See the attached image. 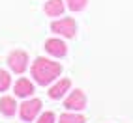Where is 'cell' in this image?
<instances>
[{
  "mask_svg": "<svg viewBox=\"0 0 133 123\" xmlns=\"http://www.w3.org/2000/svg\"><path fill=\"white\" fill-rule=\"evenodd\" d=\"M36 123H55V114L52 112H43V114H39Z\"/></svg>",
  "mask_w": 133,
  "mask_h": 123,
  "instance_id": "14",
  "label": "cell"
},
{
  "mask_svg": "<svg viewBox=\"0 0 133 123\" xmlns=\"http://www.w3.org/2000/svg\"><path fill=\"white\" fill-rule=\"evenodd\" d=\"M58 123H86V118L81 116V114H75V112H66L60 116Z\"/></svg>",
  "mask_w": 133,
  "mask_h": 123,
  "instance_id": "11",
  "label": "cell"
},
{
  "mask_svg": "<svg viewBox=\"0 0 133 123\" xmlns=\"http://www.w3.org/2000/svg\"><path fill=\"white\" fill-rule=\"evenodd\" d=\"M10 86H11V76H10V73H8L6 69H0V93L6 91Z\"/></svg>",
  "mask_w": 133,
  "mask_h": 123,
  "instance_id": "13",
  "label": "cell"
},
{
  "mask_svg": "<svg viewBox=\"0 0 133 123\" xmlns=\"http://www.w3.org/2000/svg\"><path fill=\"white\" fill-rule=\"evenodd\" d=\"M13 91H15V95L17 97H30V95L34 93V84L28 80V78H19V80L15 82V86H13Z\"/></svg>",
  "mask_w": 133,
  "mask_h": 123,
  "instance_id": "8",
  "label": "cell"
},
{
  "mask_svg": "<svg viewBox=\"0 0 133 123\" xmlns=\"http://www.w3.org/2000/svg\"><path fill=\"white\" fill-rule=\"evenodd\" d=\"M64 7H66L64 0H47L45 6H43V11L49 17H60L64 13Z\"/></svg>",
  "mask_w": 133,
  "mask_h": 123,
  "instance_id": "10",
  "label": "cell"
},
{
  "mask_svg": "<svg viewBox=\"0 0 133 123\" xmlns=\"http://www.w3.org/2000/svg\"><path fill=\"white\" fill-rule=\"evenodd\" d=\"M62 75V65L58 62H52L49 58H36L32 64V76L34 80H36L39 86H49L52 80H56V78Z\"/></svg>",
  "mask_w": 133,
  "mask_h": 123,
  "instance_id": "1",
  "label": "cell"
},
{
  "mask_svg": "<svg viewBox=\"0 0 133 123\" xmlns=\"http://www.w3.org/2000/svg\"><path fill=\"white\" fill-rule=\"evenodd\" d=\"M8 67L17 75L24 73L26 69H28V54H26L24 50H19V49L11 50L10 54H8Z\"/></svg>",
  "mask_w": 133,
  "mask_h": 123,
  "instance_id": "2",
  "label": "cell"
},
{
  "mask_svg": "<svg viewBox=\"0 0 133 123\" xmlns=\"http://www.w3.org/2000/svg\"><path fill=\"white\" fill-rule=\"evenodd\" d=\"M64 2L71 11H83L88 6V0H64Z\"/></svg>",
  "mask_w": 133,
  "mask_h": 123,
  "instance_id": "12",
  "label": "cell"
},
{
  "mask_svg": "<svg viewBox=\"0 0 133 123\" xmlns=\"http://www.w3.org/2000/svg\"><path fill=\"white\" fill-rule=\"evenodd\" d=\"M71 88V80L69 78H60V80L55 84V86H51V90H49V97L51 99H62L66 95V91Z\"/></svg>",
  "mask_w": 133,
  "mask_h": 123,
  "instance_id": "7",
  "label": "cell"
},
{
  "mask_svg": "<svg viewBox=\"0 0 133 123\" xmlns=\"http://www.w3.org/2000/svg\"><path fill=\"white\" fill-rule=\"evenodd\" d=\"M41 112V101L39 99H26L23 104H19V116L23 121H34Z\"/></svg>",
  "mask_w": 133,
  "mask_h": 123,
  "instance_id": "4",
  "label": "cell"
},
{
  "mask_svg": "<svg viewBox=\"0 0 133 123\" xmlns=\"http://www.w3.org/2000/svg\"><path fill=\"white\" fill-rule=\"evenodd\" d=\"M51 30L55 34H58V36H62V37L71 39L77 34V22L71 19V17H64V19H60V21H52Z\"/></svg>",
  "mask_w": 133,
  "mask_h": 123,
  "instance_id": "3",
  "label": "cell"
},
{
  "mask_svg": "<svg viewBox=\"0 0 133 123\" xmlns=\"http://www.w3.org/2000/svg\"><path fill=\"white\" fill-rule=\"evenodd\" d=\"M45 50L49 52L51 56H55V58H64L68 54V45L62 39L51 37V39L45 41Z\"/></svg>",
  "mask_w": 133,
  "mask_h": 123,
  "instance_id": "6",
  "label": "cell"
},
{
  "mask_svg": "<svg viewBox=\"0 0 133 123\" xmlns=\"http://www.w3.org/2000/svg\"><path fill=\"white\" fill-rule=\"evenodd\" d=\"M17 108H19V104L15 103L13 97H10V95H4V97H0V114H4L6 118L15 116Z\"/></svg>",
  "mask_w": 133,
  "mask_h": 123,
  "instance_id": "9",
  "label": "cell"
},
{
  "mask_svg": "<svg viewBox=\"0 0 133 123\" xmlns=\"http://www.w3.org/2000/svg\"><path fill=\"white\" fill-rule=\"evenodd\" d=\"M64 106L68 110H73V112H79V110H84L86 108V95L83 90H75L64 99Z\"/></svg>",
  "mask_w": 133,
  "mask_h": 123,
  "instance_id": "5",
  "label": "cell"
}]
</instances>
